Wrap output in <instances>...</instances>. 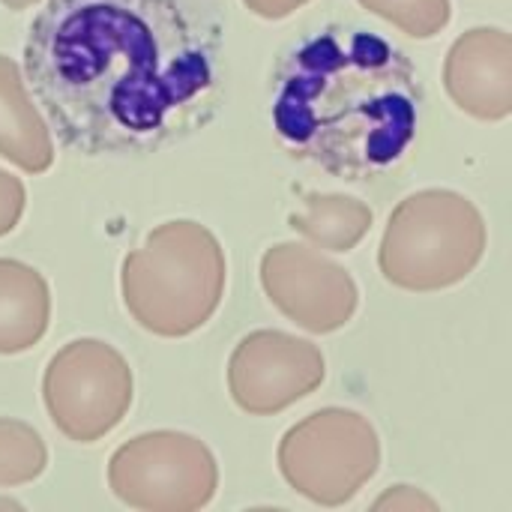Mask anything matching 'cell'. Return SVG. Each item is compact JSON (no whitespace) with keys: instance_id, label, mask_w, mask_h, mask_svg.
I'll return each mask as SVG.
<instances>
[{"instance_id":"obj_1","label":"cell","mask_w":512,"mask_h":512,"mask_svg":"<svg viewBox=\"0 0 512 512\" xmlns=\"http://www.w3.org/2000/svg\"><path fill=\"white\" fill-rule=\"evenodd\" d=\"M216 57L219 27L189 0H48L24 75L69 150L141 156L207 123Z\"/></svg>"},{"instance_id":"obj_15","label":"cell","mask_w":512,"mask_h":512,"mask_svg":"<svg viewBox=\"0 0 512 512\" xmlns=\"http://www.w3.org/2000/svg\"><path fill=\"white\" fill-rule=\"evenodd\" d=\"M360 6L414 39L438 36L453 15L450 0H360Z\"/></svg>"},{"instance_id":"obj_14","label":"cell","mask_w":512,"mask_h":512,"mask_svg":"<svg viewBox=\"0 0 512 512\" xmlns=\"http://www.w3.org/2000/svg\"><path fill=\"white\" fill-rule=\"evenodd\" d=\"M48 465L39 432L21 420H0V489L33 483Z\"/></svg>"},{"instance_id":"obj_16","label":"cell","mask_w":512,"mask_h":512,"mask_svg":"<svg viewBox=\"0 0 512 512\" xmlns=\"http://www.w3.org/2000/svg\"><path fill=\"white\" fill-rule=\"evenodd\" d=\"M24 204H27L24 183L0 168V237H6L21 222Z\"/></svg>"},{"instance_id":"obj_13","label":"cell","mask_w":512,"mask_h":512,"mask_svg":"<svg viewBox=\"0 0 512 512\" xmlns=\"http://www.w3.org/2000/svg\"><path fill=\"white\" fill-rule=\"evenodd\" d=\"M372 210L369 204L351 195H321L306 192L303 210L288 216V225L306 237L315 249L330 252H351L369 231H372Z\"/></svg>"},{"instance_id":"obj_9","label":"cell","mask_w":512,"mask_h":512,"mask_svg":"<svg viewBox=\"0 0 512 512\" xmlns=\"http://www.w3.org/2000/svg\"><path fill=\"white\" fill-rule=\"evenodd\" d=\"M261 285L270 303L309 333L342 330L360 303L345 267L303 243H276L261 258Z\"/></svg>"},{"instance_id":"obj_18","label":"cell","mask_w":512,"mask_h":512,"mask_svg":"<svg viewBox=\"0 0 512 512\" xmlns=\"http://www.w3.org/2000/svg\"><path fill=\"white\" fill-rule=\"evenodd\" d=\"M249 12H255L258 18H267V21H279V18H288L294 15L300 6H306L309 0H243Z\"/></svg>"},{"instance_id":"obj_12","label":"cell","mask_w":512,"mask_h":512,"mask_svg":"<svg viewBox=\"0 0 512 512\" xmlns=\"http://www.w3.org/2000/svg\"><path fill=\"white\" fill-rule=\"evenodd\" d=\"M51 291L30 264L0 258V354L30 351L48 330Z\"/></svg>"},{"instance_id":"obj_17","label":"cell","mask_w":512,"mask_h":512,"mask_svg":"<svg viewBox=\"0 0 512 512\" xmlns=\"http://www.w3.org/2000/svg\"><path fill=\"white\" fill-rule=\"evenodd\" d=\"M375 510H393V512H417V510H426V512H435L438 510V504L429 498V495H423V492H417V489H411V486H396V489H390V492H384L378 501H375Z\"/></svg>"},{"instance_id":"obj_19","label":"cell","mask_w":512,"mask_h":512,"mask_svg":"<svg viewBox=\"0 0 512 512\" xmlns=\"http://www.w3.org/2000/svg\"><path fill=\"white\" fill-rule=\"evenodd\" d=\"M0 3H3L6 9H15V12H18V9H27V6L39 3V0H0Z\"/></svg>"},{"instance_id":"obj_7","label":"cell","mask_w":512,"mask_h":512,"mask_svg":"<svg viewBox=\"0 0 512 512\" xmlns=\"http://www.w3.org/2000/svg\"><path fill=\"white\" fill-rule=\"evenodd\" d=\"M108 486L126 507L144 512H195L219 486L207 444L183 432H147L126 441L108 462Z\"/></svg>"},{"instance_id":"obj_8","label":"cell","mask_w":512,"mask_h":512,"mask_svg":"<svg viewBox=\"0 0 512 512\" xmlns=\"http://www.w3.org/2000/svg\"><path fill=\"white\" fill-rule=\"evenodd\" d=\"M327 366L318 345L282 330H255L228 360V390L240 411L270 417L324 384Z\"/></svg>"},{"instance_id":"obj_4","label":"cell","mask_w":512,"mask_h":512,"mask_svg":"<svg viewBox=\"0 0 512 512\" xmlns=\"http://www.w3.org/2000/svg\"><path fill=\"white\" fill-rule=\"evenodd\" d=\"M486 252L483 213L459 192L423 189L390 216L378 267L402 291H441L465 282Z\"/></svg>"},{"instance_id":"obj_3","label":"cell","mask_w":512,"mask_h":512,"mask_svg":"<svg viewBox=\"0 0 512 512\" xmlns=\"http://www.w3.org/2000/svg\"><path fill=\"white\" fill-rule=\"evenodd\" d=\"M228 264L219 240L198 222L174 219L123 258L120 291L129 315L153 336L180 339L219 309Z\"/></svg>"},{"instance_id":"obj_6","label":"cell","mask_w":512,"mask_h":512,"mask_svg":"<svg viewBox=\"0 0 512 512\" xmlns=\"http://www.w3.org/2000/svg\"><path fill=\"white\" fill-rule=\"evenodd\" d=\"M132 387L126 357L99 339L63 345L42 375L45 411L75 444H93L114 432L132 408Z\"/></svg>"},{"instance_id":"obj_5","label":"cell","mask_w":512,"mask_h":512,"mask_svg":"<svg viewBox=\"0 0 512 512\" xmlns=\"http://www.w3.org/2000/svg\"><path fill=\"white\" fill-rule=\"evenodd\" d=\"M381 465L375 426L345 408H324L291 426L279 444L285 483L321 507L348 504Z\"/></svg>"},{"instance_id":"obj_2","label":"cell","mask_w":512,"mask_h":512,"mask_svg":"<svg viewBox=\"0 0 512 512\" xmlns=\"http://www.w3.org/2000/svg\"><path fill=\"white\" fill-rule=\"evenodd\" d=\"M420 108L423 84L402 48L369 30L327 27L285 60L273 123L294 156L360 183L405 159Z\"/></svg>"},{"instance_id":"obj_20","label":"cell","mask_w":512,"mask_h":512,"mask_svg":"<svg viewBox=\"0 0 512 512\" xmlns=\"http://www.w3.org/2000/svg\"><path fill=\"white\" fill-rule=\"evenodd\" d=\"M0 510H21V504H15L9 498H0Z\"/></svg>"},{"instance_id":"obj_10","label":"cell","mask_w":512,"mask_h":512,"mask_svg":"<svg viewBox=\"0 0 512 512\" xmlns=\"http://www.w3.org/2000/svg\"><path fill=\"white\" fill-rule=\"evenodd\" d=\"M444 87L450 99L477 120L512 114V39L501 27H474L447 51Z\"/></svg>"},{"instance_id":"obj_11","label":"cell","mask_w":512,"mask_h":512,"mask_svg":"<svg viewBox=\"0 0 512 512\" xmlns=\"http://www.w3.org/2000/svg\"><path fill=\"white\" fill-rule=\"evenodd\" d=\"M0 156L27 174H42L54 162L48 123L27 96L21 69L0 54Z\"/></svg>"}]
</instances>
